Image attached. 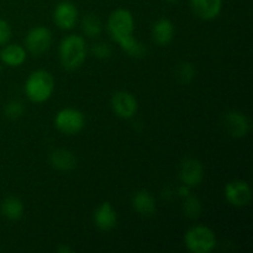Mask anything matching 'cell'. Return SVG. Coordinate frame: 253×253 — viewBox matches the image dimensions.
I'll use <instances>...</instances> for the list:
<instances>
[{
    "label": "cell",
    "instance_id": "cell-1",
    "mask_svg": "<svg viewBox=\"0 0 253 253\" xmlns=\"http://www.w3.org/2000/svg\"><path fill=\"white\" fill-rule=\"evenodd\" d=\"M86 42L84 37L79 35H69L62 40L59 44V58L64 69L76 71L85 62Z\"/></svg>",
    "mask_w": 253,
    "mask_h": 253
},
{
    "label": "cell",
    "instance_id": "cell-2",
    "mask_svg": "<svg viewBox=\"0 0 253 253\" xmlns=\"http://www.w3.org/2000/svg\"><path fill=\"white\" fill-rule=\"evenodd\" d=\"M54 90V79L49 72L37 69L32 72L25 82V93L34 103H44L51 98Z\"/></svg>",
    "mask_w": 253,
    "mask_h": 253
},
{
    "label": "cell",
    "instance_id": "cell-3",
    "mask_svg": "<svg viewBox=\"0 0 253 253\" xmlns=\"http://www.w3.org/2000/svg\"><path fill=\"white\" fill-rule=\"evenodd\" d=\"M187 249L193 253H209L216 247V236L210 227L197 225L190 227L184 236Z\"/></svg>",
    "mask_w": 253,
    "mask_h": 253
},
{
    "label": "cell",
    "instance_id": "cell-4",
    "mask_svg": "<svg viewBox=\"0 0 253 253\" xmlns=\"http://www.w3.org/2000/svg\"><path fill=\"white\" fill-rule=\"evenodd\" d=\"M108 31L111 39L118 43L133 36L135 20H133L132 14L124 7L114 10L108 20Z\"/></svg>",
    "mask_w": 253,
    "mask_h": 253
},
{
    "label": "cell",
    "instance_id": "cell-5",
    "mask_svg": "<svg viewBox=\"0 0 253 253\" xmlns=\"http://www.w3.org/2000/svg\"><path fill=\"white\" fill-rule=\"evenodd\" d=\"M54 125L57 130L64 135H76L85 126V119L82 111L73 108H64L57 113Z\"/></svg>",
    "mask_w": 253,
    "mask_h": 253
},
{
    "label": "cell",
    "instance_id": "cell-6",
    "mask_svg": "<svg viewBox=\"0 0 253 253\" xmlns=\"http://www.w3.org/2000/svg\"><path fill=\"white\" fill-rule=\"evenodd\" d=\"M52 44V34L44 26H36L27 32L25 37V46L30 53L41 56L49 49Z\"/></svg>",
    "mask_w": 253,
    "mask_h": 253
},
{
    "label": "cell",
    "instance_id": "cell-7",
    "mask_svg": "<svg viewBox=\"0 0 253 253\" xmlns=\"http://www.w3.org/2000/svg\"><path fill=\"white\" fill-rule=\"evenodd\" d=\"M225 198L231 205L244 208L251 203L252 190L247 182L241 179L231 180L225 185Z\"/></svg>",
    "mask_w": 253,
    "mask_h": 253
},
{
    "label": "cell",
    "instance_id": "cell-8",
    "mask_svg": "<svg viewBox=\"0 0 253 253\" xmlns=\"http://www.w3.org/2000/svg\"><path fill=\"white\" fill-rule=\"evenodd\" d=\"M179 179L182 184L188 185V187H198L204 179L203 163L197 158H184L179 166Z\"/></svg>",
    "mask_w": 253,
    "mask_h": 253
},
{
    "label": "cell",
    "instance_id": "cell-9",
    "mask_svg": "<svg viewBox=\"0 0 253 253\" xmlns=\"http://www.w3.org/2000/svg\"><path fill=\"white\" fill-rule=\"evenodd\" d=\"M111 108L115 115H118L121 119H131L135 116L137 113L138 103L135 95L128 91L120 90L116 91L113 96H111Z\"/></svg>",
    "mask_w": 253,
    "mask_h": 253
},
{
    "label": "cell",
    "instance_id": "cell-10",
    "mask_svg": "<svg viewBox=\"0 0 253 253\" xmlns=\"http://www.w3.org/2000/svg\"><path fill=\"white\" fill-rule=\"evenodd\" d=\"M78 9L71 1H61L53 11L54 24L62 30L73 29L78 21Z\"/></svg>",
    "mask_w": 253,
    "mask_h": 253
},
{
    "label": "cell",
    "instance_id": "cell-11",
    "mask_svg": "<svg viewBox=\"0 0 253 253\" xmlns=\"http://www.w3.org/2000/svg\"><path fill=\"white\" fill-rule=\"evenodd\" d=\"M224 124L227 132L232 137L236 138L245 137L249 133L250 128H251L250 119L244 113L237 110H231L229 113H226V115L224 118Z\"/></svg>",
    "mask_w": 253,
    "mask_h": 253
},
{
    "label": "cell",
    "instance_id": "cell-12",
    "mask_svg": "<svg viewBox=\"0 0 253 253\" xmlns=\"http://www.w3.org/2000/svg\"><path fill=\"white\" fill-rule=\"evenodd\" d=\"M94 225L101 231H110L116 226L118 222V214L111 203L104 202L96 208L93 215Z\"/></svg>",
    "mask_w": 253,
    "mask_h": 253
},
{
    "label": "cell",
    "instance_id": "cell-13",
    "mask_svg": "<svg viewBox=\"0 0 253 253\" xmlns=\"http://www.w3.org/2000/svg\"><path fill=\"white\" fill-rule=\"evenodd\" d=\"M189 2L193 12L205 21L219 16L222 9V0H189Z\"/></svg>",
    "mask_w": 253,
    "mask_h": 253
},
{
    "label": "cell",
    "instance_id": "cell-14",
    "mask_svg": "<svg viewBox=\"0 0 253 253\" xmlns=\"http://www.w3.org/2000/svg\"><path fill=\"white\" fill-rule=\"evenodd\" d=\"M153 41L158 46H167L173 41L174 37V25L170 20L162 17L158 19L152 26Z\"/></svg>",
    "mask_w": 253,
    "mask_h": 253
},
{
    "label": "cell",
    "instance_id": "cell-15",
    "mask_svg": "<svg viewBox=\"0 0 253 253\" xmlns=\"http://www.w3.org/2000/svg\"><path fill=\"white\" fill-rule=\"evenodd\" d=\"M132 207L141 216H152L156 212V199L147 190H138L132 198Z\"/></svg>",
    "mask_w": 253,
    "mask_h": 253
},
{
    "label": "cell",
    "instance_id": "cell-16",
    "mask_svg": "<svg viewBox=\"0 0 253 253\" xmlns=\"http://www.w3.org/2000/svg\"><path fill=\"white\" fill-rule=\"evenodd\" d=\"M49 163L54 169L61 170V172H68L77 167V158L71 151L59 148L51 153Z\"/></svg>",
    "mask_w": 253,
    "mask_h": 253
},
{
    "label": "cell",
    "instance_id": "cell-17",
    "mask_svg": "<svg viewBox=\"0 0 253 253\" xmlns=\"http://www.w3.org/2000/svg\"><path fill=\"white\" fill-rule=\"evenodd\" d=\"M0 59L9 67H20L26 61V49L20 44H6L0 52Z\"/></svg>",
    "mask_w": 253,
    "mask_h": 253
},
{
    "label": "cell",
    "instance_id": "cell-18",
    "mask_svg": "<svg viewBox=\"0 0 253 253\" xmlns=\"http://www.w3.org/2000/svg\"><path fill=\"white\" fill-rule=\"evenodd\" d=\"M0 209H1L2 216L12 221L19 220L24 215V204L16 197H7L6 199L2 200Z\"/></svg>",
    "mask_w": 253,
    "mask_h": 253
},
{
    "label": "cell",
    "instance_id": "cell-19",
    "mask_svg": "<svg viewBox=\"0 0 253 253\" xmlns=\"http://www.w3.org/2000/svg\"><path fill=\"white\" fill-rule=\"evenodd\" d=\"M119 44H120L121 49L126 54H128L130 57H133V58H143L147 54V48H146L145 44L138 41L137 39H135L133 36L124 40Z\"/></svg>",
    "mask_w": 253,
    "mask_h": 253
},
{
    "label": "cell",
    "instance_id": "cell-20",
    "mask_svg": "<svg viewBox=\"0 0 253 253\" xmlns=\"http://www.w3.org/2000/svg\"><path fill=\"white\" fill-rule=\"evenodd\" d=\"M82 31L88 37H98L103 31V24L96 15H85L82 19Z\"/></svg>",
    "mask_w": 253,
    "mask_h": 253
},
{
    "label": "cell",
    "instance_id": "cell-21",
    "mask_svg": "<svg viewBox=\"0 0 253 253\" xmlns=\"http://www.w3.org/2000/svg\"><path fill=\"white\" fill-rule=\"evenodd\" d=\"M203 211L202 202L198 197L190 193L189 195L184 198V204H183V212L189 219H197L200 216Z\"/></svg>",
    "mask_w": 253,
    "mask_h": 253
},
{
    "label": "cell",
    "instance_id": "cell-22",
    "mask_svg": "<svg viewBox=\"0 0 253 253\" xmlns=\"http://www.w3.org/2000/svg\"><path fill=\"white\" fill-rule=\"evenodd\" d=\"M175 77L182 84H189L195 77V68L189 62H182L178 64L177 71H175Z\"/></svg>",
    "mask_w": 253,
    "mask_h": 253
},
{
    "label": "cell",
    "instance_id": "cell-23",
    "mask_svg": "<svg viewBox=\"0 0 253 253\" xmlns=\"http://www.w3.org/2000/svg\"><path fill=\"white\" fill-rule=\"evenodd\" d=\"M5 115L9 119H19L24 114V105L19 100H11L5 105Z\"/></svg>",
    "mask_w": 253,
    "mask_h": 253
},
{
    "label": "cell",
    "instance_id": "cell-24",
    "mask_svg": "<svg viewBox=\"0 0 253 253\" xmlns=\"http://www.w3.org/2000/svg\"><path fill=\"white\" fill-rule=\"evenodd\" d=\"M91 53L98 59H108L111 56V47L105 42H98L91 47Z\"/></svg>",
    "mask_w": 253,
    "mask_h": 253
},
{
    "label": "cell",
    "instance_id": "cell-25",
    "mask_svg": "<svg viewBox=\"0 0 253 253\" xmlns=\"http://www.w3.org/2000/svg\"><path fill=\"white\" fill-rule=\"evenodd\" d=\"M11 37V27L5 19L0 17V46H4Z\"/></svg>",
    "mask_w": 253,
    "mask_h": 253
},
{
    "label": "cell",
    "instance_id": "cell-26",
    "mask_svg": "<svg viewBox=\"0 0 253 253\" xmlns=\"http://www.w3.org/2000/svg\"><path fill=\"white\" fill-rule=\"evenodd\" d=\"M178 194H179L182 198H185L187 195L190 194V187H188V185L185 184H182L179 188H178Z\"/></svg>",
    "mask_w": 253,
    "mask_h": 253
},
{
    "label": "cell",
    "instance_id": "cell-27",
    "mask_svg": "<svg viewBox=\"0 0 253 253\" xmlns=\"http://www.w3.org/2000/svg\"><path fill=\"white\" fill-rule=\"evenodd\" d=\"M57 251L59 253H72L73 252V250L69 249L68 246H64V245H62V246H59L58 249H57Z\"/></svg>",
    "mask_w": 253,
    "mask_h": 253
},
{
    "label": "cell",
    "instance_id": "cell-28",
    "mask_svg": "<svg viewBox=\"0 0 253 253\" xmlns=\"http://www.w3.org/2000/svg\"><path fill=\"white\" fill-rule=\"evenodd\" d=\"M165 1H167V2H177L178 0H165Z\"/></svg>",
    "mask_w": 253,
    "mask_h": 253
}]
</instances>
